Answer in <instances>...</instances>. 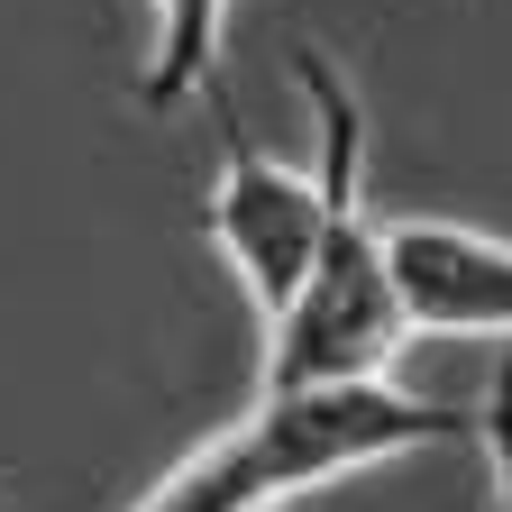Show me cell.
<instances>
[{
  "label": "cell",
  "mask_w": 512,
  "mask_h": 512,
  "mask_svg": "<svg viewBox=\"0 0 512 512\" xmlns=\"http://www.w3.org/2000/svg\"><path fill=\"white\" fill-rule=\"evenodd\" d=\"M476 439V403L403 394L394 375H320V384H256V403L211 430L138 512H284L293 494L357 476L394 448Z\"/></svg>",
  "instance_id": "cell-1"
},
{
  "label": "cell",
  "mask_w": 512,
  "mask_h": 512,
  "mask_svg": "<svg viewBox=\"0 0 512 512\" xmlns=\"http://www.w3.org/2000/svg\"><path fill=\"white\" fill-rule=\"evenodd\" d=\"M220 28H229V0H174V10L156 19V46H147V83H138V101H147V110H183V92H211Z\"/></svg>",
  "instance_id": "cell-5"
},
{
  "label": "cell",
  "mask_w": 512,
  "mask_h": 512,
  "mask_svg": "<svg viewBox=\"0 0 512 512\" xmlns=\"http://www.w3.org/2000/svg\"><path fill=\"white\" fill-rule=\"evenodd\" d=\"M476 439H485V458H494V503L512 512V357L494 366V394L476 403Z\"/></svg>",
  "instance_id": "cell-6"
},
{
  "label": "cell",
  "mask_w": 512,
  "mask_h": 512,
  "mask_svg": "<svg viewBox=\"0 0 512 512\" xmlns=\"http://www.w3.org/2000/svg\"><path fill=\"white\" fill-rule=\"evenodd\" d=\"M311 101V165H320V247L302 293L266 320V384H320V375H384L403 357L412 320L394 293L375 192H366V101L320 46L293 55Z\"/></svg>",
  "instance_id": "cell-2"
},
{
  "label": "cell",
  "mask_w": 512,
  "mask_h": 512,
  "mask_svg": "<svg viewBox=\"0 0 512 512\" xmlns=\"http://www.w3.org/2000/svg\"><path fill=\"white\" fill-rule=\"evenodd\" d=\"M147 10H156V19H165V10H174V0H147Z\"/></svg>",
  "instance_id": "cell-7"
},
{
  "label": "cell",
  "mask_w": 512,
  "mask_h": 512,
  "mask_svg": "<svg viewBox=\"0 0 512 512\" xmlns=\"http://www.w3.org/2000/svg\"><path fill=\"white\" fill-rule=\"evenodd\" d=\"M412 339H512V238L467 220H384Z\"/></svg>",
  "instance_id": "cell-4"
},
{
  "label": "cell",
  "mask_w": 512,
  "mask_h": 512,
  "mask_svg": "<svg viewBox=\"0 0 512 512\" xmlns=\"http://www.w3.org/2000/svg\"><path fill=\"white\" fill-rule=\"evenodd\" d=\"M220 110V174H211V238L229 256L238 293L256 302V320H275L320 247V165H284L238 128V110L211 92Z\"/></svg>",
  "instance_id": "cell-3"
}]
</instances>
